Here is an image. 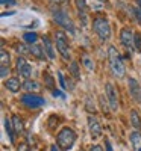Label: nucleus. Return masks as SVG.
I'll list each match as a JSON object with an SVG mask.
<instances>
[{"label":"nucleus","instance_id":"8","mask_svg":"<svg viewBox=\"0 0 141 151\" xmlns=\"http://www.w3.org/2000/svg\"><path fill=\"white\" fill-rule=\"evenodd\" d=\"M106 97L109 101V109L112 112H117L118 109V98H117V91L112 86V83H106Z\"/></svg>","mask_w":141,"mask_h":151},{"label":"nucleus","instance_id":"20","mask_svg":"<svg viewBox=\"0 0 141 151\" xmlns=\"http://www.w3.org/2000/svg\"><path fill=\"white\" fill-rule=\"evenodd\" d=\"M24 89H26V91H32V92H36L38 89H40V85H38L36 82H33V80H26V82H24Z\"/></svg>","mask_w":141,"mask_h":151},{"label":"nucleus","instance_id":"1","mask_svg":"<svg viewBox=\"0 0 141 151\" xmlns=\"http://www.w3.org/2000/svg\"><path fill=\"white\" fill-rule=\"evenodd\" d=\"M108 56H109V65H111V70H112V74L115 76V77L121 79L126 70H124V65H123V60L118 55V52L115 50V47H109L108 48Z\"/></svg>","mask_w":141,"mask_h":151},{"label":"nucleus","instance_id":"32","mask_svg":"<svg viewBox=\"0 0 141 151\" xmlns=\"http://www.w3.org/2000/svg\"><path fill=\"white\" fill-rule=\"evenodd\" d=\"M105 147H106V151H112V147H111L109 141H105Z\"/></svg>","mask_w":141,"mask_h":151},{"label":"nucleus","instance_id":"17","mask_svg":"<svg viewBox=\"0 0 141 151\" xmlns=\"http://www.w3.org/2000/svg\"><path fill=\"white\" fill-rule=\"evenodd\" d=\"M0 65H2V68H9V53L6 52L5 48H2V52H0Z\"/></svg>","mask_w":141,"mask_h":151},{"label":"nucleus","instance_id":"16","mask_svg":"<svg viewBox=\"0 0 141 151\" xmlns=\"http://www.w3.org/2000/svg\"><path fill=\"white\" fill-rule=\"evenodd\" d=\"M131 142L134 151H141V132H132L131 133Z\"/></svg>","mask_w":141,"mask_h":151},{"label":"nucleus","instance_id":"5","mask_svg":"<svg viewBox=\"0 0 141 151\" xmlns=\"http://www.w3.org/2000/svg\"><path fill=\"white\" fill-rule=\"evenodd\" d=\"M55 44H56V48L58 52L61 53V56L64 59H68L70 58V47H68V40L65 33L62 30H56L55 32Z\"/></svg>","mask_w":141,"mask_h":151},{"label":"nucleus","instance_id":"30","mask_svg":"<svg viewBox=\"0 0 141 151\" xmlns=\"http://www.w3.org/2000/svg\"><path fill=\"white\" fill-rule=\"evenodd\" d=\"M50 2L56 6H59V5H64V3H68V0H50Z\"/></svg>","mask_w":141,"mask_h":151},{"label":"nucleus","instance_id":"28","mask_svg":"<svg viewBox=\"0 0 141 151\" xmlns=\"http://www.w3.org/2000/svg\"><path fill=\"white\" fill-rule=\"evenodd\" d=\"M58 77H59V85H61V88H62V89H65L67 85H65V79H64L62 73H58Z\"/></svg>","mask_w":141,"mask_h":151},{"label":"nucleus","instance_id":"13","mask_svg":"<svg viewBox=\"0 0 141 151\" xmlns=\"http://www.w3.org/2000/svg\"><path fill=\"white\" fill-rule=\"evenodd\" d=\"M76 6L79 9V17L84 23V26L86 24V12H88V6H86V2L85 0H76Z\"/></svg>","mask_w":141,"mask_h":151},{"label":"nucleus","instance_id":"36","mask_svg":"<svg viewBox=\"0 0 141 151\" xmlns=\"http://www.w3.org/2000/svg\"><path fill=\"white\" fill-rule=\"evenodd\" d=\"M138 104H141V97H140V100H138Z\"/></svg>","mask_w":141,"mask_h":151},{"label":"nucleus","instance_id":"10","mask_svg":"<svg viewBox=\"0 0 141 151\" xmlns=\"http://www.w3.org/2000/svg\"><path fill=\"white\" fill-rule=\"evenodd\" d=\"M88 129H89V133H91L93 139H97V137L102 134V125L97 121V118L93 116V115L88 116Z\"/></svg>","mask_w":141,"mask_h":151},{"label":"nucleus","instance_id":"19","mask_svg":"<svg viewBox=\"0 0 141 151\" xmlns=\"http://www.w3.org/2000/svg\"><path fill=\"white\" fill-rule=\"evenodd\" d=\"M131 124L135 129H141V119L137 110H131Z\"/></svg>","mask_w":141,"mask_h":151},{"label":"nucleus","instance_id":"6","mask_svg":"<svg viewBox=\"0 0 141 151\" xmlns=\"http://www.w3.org/2000/svg\"><path fill=\"white\" fill-rule=\"evenodd\" d=\"M21 103L26 107L38 109V107H41L44 104V98L40 97V95H35V94H24L21 97Z\"/></svg>","mask_w":141,"mask_h":151},{"label":"nucleus","instance_id":"14","mask_svg":"<svg viewBox=\"0 0 141 151\" xmlns=\"http://www.w3.org/2000/svg\"><path fill=\"white\" fill-rule=\"evenodd\" d=\"M5 86H6V89L8 91H11V92H18L20 91V80L17 79V77H11V79H8L6 82H5Z\"/></svg>","mask_w":141,"mask_h":151},{"label":"nucleus","instance_id":"26","mask_svg":"<svg viewBox=\"0 0 141 151\" xmlns=\"http://www.w3.org/2000/svg\"><path fill=\"white\" fill-rule=\"evenodd\" d=\"M135 48L141 50V33H135Z\"/></svg>","mask_w":141,"mask_h":151},{"label":"nucleus","instance_id":"27","mask_svg":"<svg viewBox=\"0 0 141 151\" xmlns=\"http://www.w3.org/2000/svg\"><path fill=\"white\" fill-rule=\"evenodd\" d=\"M17 50H18V53H21V56H23V55H28V53H31L29 50H28L26 47H24V44H20V45L17 47Z\"/></svg>","mask_w":141,"mask_h":151},{"label":"nucleus","instance_id":"35","mask_svg":"<svg viewBox=\"0 0 141 151\" xmlns=\"http://www.w3.org/2000/svg\"><path fill=\"white\" fill-rule=\"evenodd\" d=\"M137 3H138V6L141 8V0H137Z\"/></svg>","mask_w":141,"mask_h":151},{"label":"nucleus","instance_id":"4","mask_svg":"<svg viewBox=\"0 0 141 151\" xmlns=\"http://www.w3.org/2000/svg\"><path fill=\"white\" fill-rule=\"evenodd\" d=\"M93 29L94 32L97 33V36L100 38L102 41H106L109 40L111 36V26L106 18H102V17H97L93 20Z\"/></svg>","mask_w":141,"mask_h":151},{"label":"nucleus","instance_id":"12","mask_svg":"<svg viewBox=\"0 0 141 151\" xmlns=\"http://www.w3.org/2000/svg\"><path fill=\"white\" fill-rule=\"evenodd\" d=\"M29 52L32 56H35L36 59H46V53H44V47L43 45H38V44H31L29 45Z\"/></svg>","mask_w":141,"mask_h":151},{"label":"nucleus","instance_id":"9","mask_svg":"<svg viewBox=\"0 0 141 151\" xmlns=\"http://www.w3.org/2000/svg\"><path fill=\"white\" fill-rule=\"evenodd\" d=\"M17 71H18V74L21 76V77H24V79H29V77H31L32 68H31V65L26 62L24 56H20V58L17 59Z\"/></svg>","mask_w":141,"mask_h":151},{"label":"nucleus","instance_id":"29","mask_svg":"<svg viewBox=\"0 0 141 151\" xmlns=\"http://www.w3.org/2000/svg\"><path fill=\"white\" fill-rule=\"evenodd\" d=\"M17 151H31V148H29V145L28 144H20L18 145V148H17Z\"/></svg>","mask_w":141,"mask_h":151},{"label":"nucleus","instance_id":"25","mask_svg":"<svg viewBox=\"0 0 141 151\" xmlns=\"http://www.w3.org/2000/svg\"><path fill=\"white\" fill-rule=\"evenodd\" d=\"M82 62H84V65L86 67V70H89V71H93V70H94V64H93L91 60H89V58H88V56H84Z\"/></svg>","mask_w":141,"mask_h":151},{"label":"nucleus","instance_id":"18","mask_svg":"<svg viewBox=\"0 0 141 151\" xmlns=\"http://www.w3.org/2000/svg\"><path fill=\"white\" fill-rule=\"evenodd\" d=\"M12 119V124H14V132L17 133V134H20V133H23V122H21V119H20V116H17V115H14L11 118Z\"/></svg>","mask_w":141,"mask_h":151},{"label":"nucleus","instance_id":"2","mask_svg":"<svg viewBox=\"0 0 141 151\" xmlns=\"http://www.w3.org/2000/svg\"><path fill=\"white\" fill-rule=\"evenodd\" d=\"M76 142V133L73 132V129L70 127H64L59 133H58V137H56V144L61 150L64 151H68L73 144Z\"/></svg>","mask_w":141,"mask_h":151},{"label":"nucleus","instance_id":"11","mask_svg":"<svg viewBox=\"0 0 141 151\" xmlns=\"http://www.w3.org/2000/svg\"><path fill=\"white\" fill-rule=\"evenodd\" d=\"M129 89H131V95L135 101L138 103V100L141 97V86L138 85V82L135 79H129Z\"/></svg>","mask_w":141,"mask_h":151},{"label":"nucleus","instance_id":"23","mask_svg":"<svg viewBox=\"0 0 141 151\" xmlns=\"http://www.w3.org/2000/svg\"><path fill=\"white\" fill-rule=\"evenodd\" d=\"M70 73L73 74V77H74L76 80H79V79H81V74H79V65L76 64V62H71V64H70Z\"/></svg>","mask_w":141,"mask_h":151},{"label":"nucleus","instance_id":"24","mask_svg":"<svg viewBox=\"0 0 141 151\" xmlns=\"http://www.w3.org/2000/svg\"><path fill=\"white\" fill-rule=\"evenodd\" d=\"M43 77H44V80H46V86H47V88H53V79H52V76H50L49 73H44Z\"/></svg>","mask_w":141,"mask_h":151},{"label":"nucleus","instance_id":"38","mask_svg":"<svg viewBox=\"0 0 141 151\" xmlns=\"http://www.w3.org/2000/svg\"><path fill=\"white\" fill-rule=\"evenodd\" d=\"M79 151H84V150H79Z\"/></svg>","mask_w":141,"mask_h":151},{"label":"nucleus","instance_id":"21","mask_svg":"<svg viewBox=\"0 0 141 151\" xmlns=\"http://www.w3.org/2000/svg\"><path fill=\"white\" fill-rule=\"evenodd\" d=\"M24 38V41L26 42H31V44H36V40H38V35L35 32H28V33H24L23 35Z\"/></svg>","mask_w":141,"mask_h":151},{"label":"nucleus","instance_id":"37","mask_svg":"<svg viewBox=\"0 0 141 151\" xmlns=\"http://www.w3.org/2000/svg\"><path fill=\"white\" fill-rule=\"evenodd\" d=\"M100 2H105V0H100Z\"/></svg>","mask_w":141,"mask_h":151},{"label":"nucleus","instance_id":"7","mask_svg":"<svg viewBox=\"0 0 141 151\" xmlns=\"http://www.w3.org/2000/svg\"><path fill=\"white\" fill-rule=\"evenodd\" d=\"M120 40H121V44L126 48H134L135 47V33L129 27H123L120 30Z\"/></svg>","mask_w":141,"mask_h":151},{"label":"nucleus","instance_id":"31","mask_svg":"<svg viewBox=\"0 0 141 151\" xmlns=\"http://www.w3.org/2000/svg\"><path fill=\"white\" fill-rule=\"evenodd\" d=\"M3 5H15V0H2Z\"/></svg>","mask_w":141,"mask_h":151},{"label":"nucleus","instance_id":"3","mask_svg":"<svg viewBox=\"0 0 141 151\" xmlns=\"http://www.w3.org/2000/svg\"><path fill=\"white\" fill-rule=\"evenodd\" d=\"M52 17H53V20H55V23L58 24V26H61L62 29H65V30L74 32V24H73L70 15L64 9H61L59 6H55L52 9Z\"/></svg>","mask_w":141,"mask_h":151},{"label":"nucleus","instance_id":"34","mask_svg":"<svg viewBox=\"0 0 141 151\" xmlns=\"http://www.w3.org/2000/svg\"><path fill=\"white\" fill-rule=\"evenodd\" d=\"M50 151H61V150H59L56 145H52V147H50Z\"/></svg>","mask_w":141,"mask_h":151},{"label":"nucleus","instance_id":"33","mask_svg":"<svg viewBox=\"0 0 141 151\" xmlns=\"http://www.w3.org/2000/svg\"><path fill=\"white\" fill-rule=\"evenodd\" d=\"M89 151H103V150H102L99 145H94V147H91V150H89Z\"/></svg>","mask_w":141,"mask_h":151},{"label":"nucleus","instance_id":"15","mask_svg":"<svg viewBox=\"0 0 141 151\" xmlns=\"http://www.w3.org/2000/svg\"><path fill=\"white\" fill-rule=\"evenodd\" d=\"M43 44H44V52L47 53L49 59H55V52H53V44L50 41L49 36H43Z\"/></svg>","mask_w":141,"mask_h":151},{"label":"nucleus","instance_id":"22","mask_svg":"<svg viewBox=\"0 0 141 151\" xmlns=\"http://www.w3.org/2000/svg\"><path fill=\"white\" fill-rule=\"evenodd\" d=\"M5 129H6V133H8V136H9V141L14 142V130H12V125H11L9 118L5 119Z\"/></svg>","mask_w":141,"mask_h":151}]
</instances>
